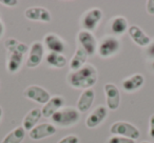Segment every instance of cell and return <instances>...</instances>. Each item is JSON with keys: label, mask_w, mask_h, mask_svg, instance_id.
<instances>
[{"label": "cell", "mask_w": 154, "mask_h": 143, "mask_svg": "<svg viewBox=\"0 0 154 143\" xmlns=\"http://www.w3.org/2000/svg\"><path fill=\"white\" fill-rule=\"evenodd\" d=\"M5 46L8 51V72L11 74L17 73L22 65L23 55L29 49L28 45L22 42H19L15 38H10L5 42Z\"/></svg>", "instance_id": "6da1fadb"}, {"label": "cell", "mask_w": 154, "mask_h": 143, "mask_svg": "<svg viewBox=\"0 0 154 143\" xmlns=\"http://www.w3.org/2000/svg\"><path fill=\"white\" fill-rule=\"evenodd\" d=\"M68 82L74 88L88 90L97 82V70L91 64H86L82 68L72 72L68 76Z\"/></svg>", "instance_id": "7a4b0ae2"}, {"label": "cell", "mask_w": 154, "mask_h": 143, "mask_svg": "<svg viewBox=\"0 0 154 143\" xmlns=\"http://www.w3.org/2000/svg\"><path fill=\"white\" fill-rule=\"evenodd\" d=\"M54 125L61 126V127H69L76 124L80 119V113L77 109L73 107H62L61 109L55 113L51 117Z\"/></svg>", "instance_id": "3957f363"}, {"label": "cell", "mask_w": 154, "mask_h": 143, "mask_svg": "<svg viewBox=\"0 0 154 143\" xmlns=\"http://www.w3.org/2000/svg\"><path fill=\"white\" fill-rule=\"evenodd\" d=\"M111 134L114 136H120L125 137V138L132 139V140H136L140 136V132L139 130L134 126L133 124L129 123L126 121H116L112 124L111 128H110Z\"/></svg>", "instance_id": "277c9868"}, {"label": "cell", "mask_w": 154, "mask_h": 143, "mask_svg": "<svg viewBox=\"0 0 154 143\" xmlns=\"http://www.w3.org/2000/svg\"><path fill=\"white\" fill-rule=\"evenodd\" d=\"M120 49V42L115 37H106L97 46V52L101 58L114 56Z\"/></svg>", "instance_id": "5b68a950"}, {"label": "cell", "mask_w": 154, "mask_h": 143, "mask_svg": "<svg viewBox=\"0 0 154 143\" xmlns=\"http://www.w3.org/2000/svg\"><path fill=\"white\" fill-rule=\"evenodd\" d=\"M103 11L98 7L89 10L86 12L82 19V25L85 31L87 32H92L97 28L100 20L103 19Z\"/></svg>", "instance_id": "8992f818"}, {"label": "cell", "mask_w": 154, "mask_h": 143, "mask_svg": "<svg viewBox=\"0 0 154 143\" xmlns=\"http://www.w3.org/2000/svg\"><path fill=\"white\" fill-rule=\"evenodd\" d=\"M77 40L79 42L80 47L84 49L88 56H93L97 51V40L91 32L80 31L77 36Z\"/></svg>", "instance_id": "52a82bcc"}, {"label": "cell", "mask_w": 154, "mask_h": 143, "mask_svg": "<svg viewBox=\"0 0 154 143\" xmlns=\"http://www.w3.org/2000/svg\"><path fill=\"white\" fill-rule=\"evenodd\" d=\"M23 96L32 101L39 103V104H45L50 100L49 92L39 85H30L24 90Z\"/></svg>", "instance_id": "ba28073f"}, {"label": "cell", "mask_w": 154, "mask_h": 143, "mask_svg": "<svg viewBox=\"0 0 154 143\" xmlns=\"http://www.w3.org/2000/svg\"><path fill=\"white\" fill-rule=\"evenodd\" d=\"M45 55V49L41 42H33L30 46L29 58L26 60V66L30 68H35L41 63Z\"/></svg>", "instance_id": "9c48e42d"}, {"label": "cell", "mask_w": 154, "mask_h": 143, "mask_svg": "<svg viewBox=\"0 0 154 143\" xmlns=\"http://www.w3.org/2000/svg\"><path fill=\"white\" fill-rule=\"evenodd\" d=\"M103 90L107 97V106L111 111H116L120 104V94L118 88L113 83H106Z\"/></svg>", "instance_id": "30bf717a"}, {"label": "cell", "mask_w": 154, "mask_h": 143, "mask_svg": "<svg viewBox=\"0 0 154 143\" xmlns=\"http://www.w3.org/2000/svg\"><path fill=\"white\" fill-rule=\"evenodd\" d=\"M57 130H56V126L52 123H41L37 124L34 128L29 132V136L33 140H41L43 138H47V137L53 136L56 134Z\"/></svg>", "instance_id": "8fae6325"}, {"label": "cell", "mask_w": 154, "mask_h": 143, "mask_svg": "<svg viewBox=\"0 0 154 143\" xmlns=\"http://www.w3.org/2000/svg\"><path fill=\"white\" fill-rule=\"evenodd\" d=\"M24 16L26 19L32 21H40V22H51L52 16L47 9L41 7H32L24 11Z\"/></svg>", "instance_id": "7c38bea8"}, {"label": "cell", "mask_w": 154, "mask_h": 143, "mask_svg": "<svg viewBox=\"0 0 154 143\" xmlns=\"http://www.w3.org/2000/svg\"><path fill=\"white\" fill-rule=\"evenodd\" d=\"M64 105V99L61 96L51 97L50 100L45 104H43L41 109V114L45 118H51L55 113L62 109Z\"/></svg>", "instance_id": "4fadbf2b"}, {"label": "cell", "mask_w": 154, "mask_h": 143, "mask_svg": "<svg viewBox=\"0 0 154 143\" xmlns=\"http://www.w3.org/2000/svg\"><path fill=\"white\" fill-rule=\"evenodd\" d=\"M43 42H45V46L49 49L51 53H58L62 54L66 49V43L64 41L57 36L56 34H47L43 38Z\"/></svg>", "instance_id": "5bb4252c"}, {"label": "cell", "mask_w": 154, "mask_h": 143, "mask_svg": "<svg viewBox=\"0 0 154 143\" xmlns=\"http://www.w3.org/2000/svg\"><path fill=\"white\" fill-rule=\"evenodd\" d=\"M108 109L103 105L97 106L86 119V126L88 128H94L98 126L107 118Z\"/></svg>", "instance_id": "9a60e30c"}, {"label": "cell", "mask_w": 154, "mask_h": 143, "mask_svg": "<svg viewBox=\"0 0 154 143\" xmlns=\"http://www.w3.org/2000/svg\"><path fill=\"white\" fill-rule=\"evenodd\" d=\"M128 33L134 43L141 47H146L151 43V38L137 25H131L128 28Z\"/></svg>", "instance_id": "2e32d148"}, {"label": "cell", "mask_w": 154, "mask_h": 143, "mask_svg": "<svg viewBox=\"0 0 154 143\" xmlns=\"http://www.w3.org/2000/svg\"><path fill=\"white\" fill-rule=\"evenodd\" d=\"M95 99V93L92 88L85 90L79 96V99L77 101V111L79 113H86L92 106Z\"/></svg>", "instance_id": "e0dca14e"}, {"label": "cell", "mask_w": 154, "mask_h": 143, "mask_svg": "<svg viewBox=\"0 0 154 143\" xmlns=\"http://www.w3.org/2000/svg\"><path fill=\"white\" fill-rule=\"evenodd\" d=\"M143 83H145V77L141 74H135L122 81V88L126 92L132 93L139 90L143 85Z\"/></svg>", "instance_id": "ac0fdd59"}, {"label": "cell", "mask_w": 154, "mask_h": 143, "mask_svg": "<svg viewBox=\"0 0 154 143\" xmlns=\"http://www.w3.org/2000/svg\"><path fill=\"white\" fill-rule=\"evenodd\" d=\"M42 117L41 114V109H33L24 116L23 120H22V127L26 130L30 132L32 128H34L39 122L40 118Z\"/></svg>", "instance_id": "d6986e66"}, {"label": "cell", "mask_w": 154, "mask_h": 143, "mask_svg": "<svg viewBox=\"0 0 154 143\" xmlns=\"http://www.w3.org/2000/svg\"><path fill=\"white\" fill-rule=\"evenodd\" d=\"M87 59H88V55L84 51V49L82 47H78V49L75 51V54L73 55L72 59L70 61V68L72 72L82 68L84 65H86Z\"/></svg>", "instance_id": "ffe728a7"}, {"label": "cell", "mask_w": 154, "mask_h": 143, "mask_svg": "<svg viewBox=\"0 0 154 143\" xmlns=\"http://www.w3.org/2000/svg\"><path fill=\"white\" fill-rule=\"evenodd\" d=\"M45 62L48 63V65L52 66V67L62 68L66 65L68 61H66V58L62 54L49 52V54L45 56Z\"/></svg>", "instance_id": "44dd1931"}, {"label": "cell", "mask_w": 154, "mask_h": 143, "mask_svg": "<svg viewBox=\"0 0 154 143\" xmlns=\"http://www.w3.org/2000/svg\"><path fill=\"white\" fill-rule=\"evenodd\" d=\"M26 137V130L22 126L14 128L3 138L1 143H21Z\"/></svg>", "instance_id": "7402d4cb"}, {"label": "cell", "mask_w": 154, "mask_h": 143, "mask_svg": "<svg viewBox=\"0 0 154 143\" xmlns=\"http://www.w3.org/2000/svg\"><path fill=\"white\" fill-rule=\"evenodd\" d=\"M128 20L122 16L114 17L111 21V30L114 34L122 35L128 31Z\"/></svg>", "instance_id": "603a6c76"}, {"label": "cell", "mask_w": 154, "mask_h": 143, "mask_svg": "<svg viewBox=\"0 0 154 143\" xmlns=\"http://www.w3.org/2000/svg\"><path fill=\"white\" fill-rule=\"evenodd\" d=\"M108 143H135L134 140L129 138H125V137L120 136H112L109 138Z\"/></svg>", "instance_id": "cb8c5ba5"}, {"label": "cell", "mask_w": 154, "mask_h": 143, "mask_svg": "<svg viewBox=\"0 0 154 143\" xmlns=\"http://www.w3.org/2000/svg\"><path fill=\"white\" fill-rule=\"evenodd\" d=\"M58 143H79V138L75 135H69L58 141Z\"/></svg>", "instance_id": "d4e9b609"}, {"label": "cell", "mask_w": 154, "mask_h": 143, "mask_svg": "<svg viewBox=\"0 0 154 143\" xmlns=\"http://www.w3.org/2000/svg\"><path fill=\"white\" fill-rule=\"evenodd\" d=\"M146 10L149 15L154 16V0H148L146 3Z\"/></svg>", "instance_id": "484cf974"}, {"label": "cell", "mask_w": 154, "mask_h": 143, "mask_svg": "<svg viewBox=\"0 0 154 143\" xmlns=\"http://www.w3.org/2000/svg\"><path fill=\"white\" fill-rule=\"evenodd\" d=\"M149 135L151 138L154 139V114L150 117V121H149Z\"/></svg>", "instance_id": "4316f807"}, {"label": "cell", "mask_w": 154, "mask_h": 143, "mask_svg": "<svg viewBox=\"0 0 154 143\" xmlns=\"http://www.w3.org/2000/svg\"><path fill=\"white\" fill-rule=\"evenodd\" d=\"M0 2L5 4V7H14L16 5H18V1L17 0H1Z\"/></svg>", "instance_id": "83f0119b"}, {"label": "cell", "mask_w": 154, "mask_h": 143, "mask_svg": "<svg viewBox=\"0 0 154 143\" xmlns=\"http://www.w3.org/2000/svg\"><path fill=\"white\" fill-rule=\"evenodd\" d=\"M147 55L149 56L150 58L154 59V40L152 41V42L150 43L149 45H148V47H147Z\"/></svg>", "instance_id": "f1b7e54d"}, {"label": "cell", "mask_w": 154, "mask_h": 143, "mask_svg": "<svg viewBox=\"0 0 154 143\" xmlns=\"http://www.w3.org/2000/svg\"><path fill=\"white\" fill-rule=\"evenodd\" d=\"M3 34H5V25H3L2 21L0 20V38L3 36Z\"/></svg>", "instance_id": "f546056e"}, {"label": "cell", "mask_w": 154, "mask_h": 143, "mask_svg": "<svg viewBox=\"0 0 154 143\" xmlns=\"http://www.w3.org/2000/svg\"><path fill=\"white\" fill-rule=\"evenodd\" d=\"M2 115H3V109H2V107L0 106V120L2 119Z\"/></svg>", "instance_id": "4dcf8cb0"}, {"label": "cell", "mask_w": 154, "mask_h": 143, "mask_svg": "<svg viewBox=\"0 0 154 143\" xmlns=\"http://www.w3.org/2000/svg\"><path fill=\"white\" fill-rule=\"evenodd\" d=\"M140 143H151V142H148V141H143V142H140Z\"/></svg>", "instance_id": "1f68e13d"}, {"label": "cell", "mask_w": 154, "mask_h": 143, "mask_svg": "<svg viewBox=\"0 0 154 143\" xmlns=\"http://www.w3.org/2000/svg\"><path fill=\"white\" fill-rule=\"evenodd\" d=\"M152 68H153V70H154V62H153V64H152Z\"/></svg>", "instance_id": "d6a6232c"}]
</instances>
